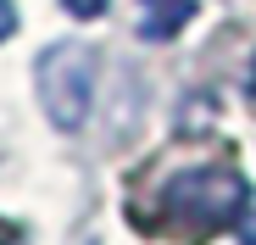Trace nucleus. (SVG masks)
I'll return each instance as SVG.
<instances>
[{"label": "nucleus", "mask_w": 256, "mask_h": 245, "mask_svg": "<svg viewBox=\"0 0 256 245\" xmlns=\"http://www.w3.org/2000/svg\"><path fill=\"white\" fill-rule=\"evenodd\" d=\"M245 200H250V184H245L240 168H178L162 184L167 223L178 234H190V240H212L228 223H240Z\"/></svg>", "instance_id": "nucleus-1"}, {"label": "nucleus", "mask_w": 256, "mask_h": 245, "mask_svg": "<svg viewBox=\"0 0 256 245\" xmlns=\"http://www.w3.org/2000/svg\"><path fill=\"white\" fill-rule=\"evenodd\" d=\"M95 78H100V56H95V45H84V39H56V45L39 50L34 95H39V112L50 117V128L78 134L84 122H90Z\"/></svg>", "instance_id": "nucleus-2"}, {"label": "nucleus", "mask_w": 256, "mask_h": 245, "mask_svg": "<svg viewBox=\"0 0 256 245\" xmlns=\"http://www.w3.org/2000/svg\"><path fill=\"white\" fill-rule=\"evenodd\" d=\"M190 17H195V0H140V39L167 45V39L184 34Z\"/></svg>", "instance_id": "nucleus-3"}, {"label": "nucleus", "mask_w": 256, "mask_h": 245, "mask_svg": "<svg viewBox=\"0 0 256 245\" xmlns=\"http://www.w3.org/2000/svg\"><path fill=\"white\" fill-rule=\"evenodd\" d=\"M106 6H112V0H62V12H67V17H78V22H90V17H100Z\"/></svg>", "instance_id": "nucleus-4"}, {"label": "nucleus", "mask_w": 256, "mask_h": 245, "mask_svg": "<svg viewBox=\"0 0 256 245\" xmlns=\"http://www.w3.org/2000/svg\"><path fill=\"white\" fill-rule=\"evenodd\" d=\"M240 245H256V190H250V200H245V212H240Z\"/></svg>", "instance_id": "nucleus-5"}, {"label": "nucleus", "mask_w": 256, "mask_h": 245, "mask_svg": "<svg viewBox=\"0 0 256 245\" xmlns=\"http://www.w3.org/2000/svg\"><path fill=\"white\" fill-rule=\"evenodd\" d=\"M12 34H17V6H12V0H0V45H6Z\"/></svg>", "instance_id": "nucleus-6"}, {"label": "nucleus", "mask_w": 256, "mask_h": 245, "mask_svg": "<svg viewBox=\"0 0 256 245\" xmlns=\"http://www.w3.org/2000/svg\"><path fill=\"white\" fill-rule=\"evenodd\" d=\"M0 245H17V223H6V218H0Z\"/></svg>", "instance_id": "nucleus-7"}, {"label": "nucleus", "mask_w": 256, "mask_h": 245, "mask_svg": "<svg viewBox=\"0 0 256 245\" xmlns=\"http://www.w3.org/2000/svg\"><path fill=\"white\" fill-rule=\"evenodd\" d=\"M250 95H256V56H250Z\"/></svg>", "instance_id": "nucleus-8"}]
</instances>
